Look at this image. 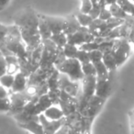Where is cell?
I'll return each mask as SVG.
<instances>
[{
    "label": "cell",
    "instance_id": "cell-25",
    "mask_svg": "<svg viewBox=\"0 0 134 134\" xmlns=\"http://www.w3.org/2000/svg\"><path fill=\"white\" fill-rule=\"evenodd\" d=\"M102 61L109 71H115L118 68L117 63H116V60H115V58H114V56L112 55L111 51L103 53Z\"/></svg>",
    "mask_w": 134,
    "mask_h": 134
},
{
    "label": "cell",
    "instance_id": "cell-31",
    "mask_svg": "<svg viewBox=\"0 0 134 134\" xmlns=\"http://www.w3.org/2000/svg\"><path fill=\"white\" fill-rule=\"evenodd\" d=\"M75 16H76L77 19H78L81 26H83V27H88L90 25V23L93 21V18H92L89 14L79 12V13H77Z\"/></svg>",
    "mask_w": 134,
    "mask_h": 134
},
{
    "label": "cell",
    "instance_id": "cell-35",
    "mask_svg": "<svg viewBox=\"0 0 134 134\" xmlns=\"http://www.w3.org/2000/svg\"><path fill=\"white\" fill-rule=\"evenodd\" d=\"M99 47V43L96 41H88V42L83 43L82 45L79 46V49L81 50L86 51V52H91V51L97 50Z\"/></svg>",
    "mask_w": 134,
    "mask_h": 134
},
{
    "label": "cell",
    "instance_id": "cell-21",
    "mask_svg": "<svg viewBox=\"0 0 134 134\" xmlns=\"http://www.w3.org/2000/svg\"><path fill=\"white\" fill-rule=\"evenodd\" d=\"M39 32H40V35H41V40L50 39L51 36L52 35V31H51L50 28H49L48 24L46 23L45 19H43L42 15H40V19H39Z\"/></svg>",
    "mask_w": 134,
    "mask_h": 134
},
{
    "label": "cell",
    "instance_id": "cell-8",
    "mask_svg": "<svg viewBox=\"0 0 134 134\" xmlns=\"http://www.w3.org/2000/svg\"><path fill=\"white\" fill-rule=\"evenodd\" d=\"M81 81H74L70 77L67 76L65 74L60 73L59 76V88L65 90L66 92L76 97L81 89Z\"/></svg>",
    "mask_w": 134,
    "mask_h": 134
},
{
    "label": "cell",
    "instance_id": "cell-16",
    "mask_svg": "<svg viewBox=\"0 0 134 134\" xmlns=\"http://www.w3.org/2000/svg\"><path fill=\"white\" fill-rule=\"evenodd\" d=\"M19 71L22 72L27 77H29L34 71L38 69L40 67L39 64H35L31 61L25 58V59H19Z\"/></svg>",
    "mask_w": 134,
    "mask_h": 134
},
{
    "label": "cell",
    "instance_id": "cell-28",
    "mask_svg": "<svg viewBox=\"0 0 134 134\" xmlns=\"http://www.w3.org/2000/svg\"><path fill=\"white\" fill-rule=\"evenodd\" d=\"M78 50H79L78 46L68 42L63 47V52L66 58H75Z\"/></svg>",
    "mask_w": 134,
    "mask_h": 134
},
{
    "label": "cell",
    "instance_id": "cell-38",
    "mask_svg": "<svg viewBox=\"0 0 134 134\" xmlns=\"http://www.w3.org/2000/svg\"><path fill=\"white\" fill-rule=\"evenodd\" d=\"M60 91L61 89H56V90H49L48 92V95L50 97L51 100H52V104H56L58 105L59 104V101H60Z\"/></svg>",
    "mask_w": 134,
    "mask_h": 134
},
{
    "label": "cell",
    "instance_id": "cell-3",
    "mask_svg": "<svg viewBox=\"0 0 134 134\" xmlns=\"http://www.w3.org/2000/svg\"><path fill=\"white\" fill-rule=\"evenodd\" d=\"M96 85H97V75H85L81 80V89L78 96L76 97L78 100V110L80 113L87 106L88 100L95 95Z\"/></svg>",
    "mask_w": 134,
    "mask_h": 134
},
{
    "label": "cell",
    "instance_id": "cell-24",
    "mask_svg": "<svg viewBox=\"0 0 134 134\" xmlns=\"http://www.w3.org/2000/svg\"><path fill=\"white\" fill-rule=\"evenodd\" d=\"M59 76H60L59 70L55 68V70L47 78V84H48L49 86V90L59 89Z\"/></svg>",
    "mask_w": 134,
    "mask_h": 134
},
{
    "label": "cell",
    "instance_id": "cell-27",
    "mask_svg": "<svg viewBox=\"0 0 134 134\" xmlns=\"http://www.w3.org/2000/svg\"><path fill=\"white\" fill-rule=\"evenodd\" d=\"M117 3L129 16L134 17V2L131 0H118Z\"/></svg>",
    "mask_w": 134,
    "mask_h": 134
},
{
    "label": "cell",
    "instance_id": "cell-29",
    "mask_svg": "<svg viewBox=\"0 0 134 134\" xmlns=\"http://www.w3.org/2000/svg\"><path fill=\"white\" fill-rule=\"evenodd\" d=\"M14 78H15V75L6 73L0 76V84L2 85V86H4L6 88H8V90H10L12 86H13Z\"/></svg>",
    "mask_w": 134,
    "mask_h": 134
},
{
    "label": "cell",
    "instance_id": "cell-47",
    "mask_svg": "<svg viewBox=\"0 0 134 134\" xmlns=\"http://www.w3.org/2000/svg\"><path fill=\"white\" fill-rule=\"evenodd\" d=\"M92 4H97V3H98V0H91Z\"/></svg>",
    "mask_w": 134,
    "mask_h": 134
},
{
    "label": "cell",
    "instance_id": "cell-20",
    "mask_svg": "<svg viewBox=\"0 0 134 134\" xmlns=\"http://www.w3.org/2000/svg\"><path fill=\"white\" fill-rule=\"evenodd\" d=\"M52 100H51L48 94L41 96L35 104L36 113H37L38 115L43 113V112H44L49 107L52 106Z\"/></svg>",
    "mask_w": 134,
    "mask_h": 134
},
{
    "label": "cell",
    "instance_id": "cell-14",
    "mask_svg": "<svg viewBox=\"0 0 134 134\" xmlns=\"http://www.w3.org/2000/svg\"><path fill=\"white\" fill-rule=\"evenodd\" d=\"M57 52L52 53L43 48L42 55L40 61V67L43 69H54L55 68L54 63H55V60L57 57Z\"/></svg>",
    "mask_w": 134,
    "mask_h": 134
},
{
    "label": "cell",
    "instance_id": "cell-48",
    "mask_svg": "<svg viewBox=\"0 0 134 134\" xmlns=\"http://www.w3.org/2000/svg\"><path fill=\"white\" fill-rule=\"evenodd\" d=\"M131 1H132V2H134V0H131Z\"/></svg>",
    "mask_w": 134,
    "mask_h": 134
},
{
    "label": "cell",
    "instance_id": "cell-22",
    "mask_svg": "<svg viewBox=\"0 0 134 134\" xmlns=\"http://www.w3.org/2000/svg\"><path fill=\"white\" fill-rule=\"evenodd\" d=\"M42 51H43V45H42V42H41L39 46L36 47L31 52H29L28 57L27 58H28L30 61H31L33 63L40 65V61H41V55H42Z\"/></svg>",
    "mask_w": 134,
    "mask_h": 134
},
{
    "label": "cell",
    "instance_id": "cell-17",
    "mask_svg": "<svg viewBox=\"0 0 134 134\" xmlns=\"http://www.w3.org/2000/svg\"><path fill=\"white\" fill-rule=\"evenodd\" d=\"M43 114L47 119H52V120H58V119H61L64 117V113L62 110L61 107L56 104H52L51 107H49L43 112Z\"/></svg>",
    "mask_w": 134,
    "mask_h": 134
},
{
    "label": "cell",
    "instance_id": "cell-5",
    "mask_svg": "<svg viewBox=\"0 0 134 134\" xmlns=\"http://www.w3.org/2000/svg\"><path fill=\"white\" fill-rule=\"evenodd\" d=\"M131 52L130 41L126 38H119L114 40V44L112 47L111 53L114 56L118 67L125 63Z\"/></svg>",
    "mask_w": 134,
    "mask_h": 134
},
{
    "label": "cell",
    "instance_id": "cell-42",
    "mask_svg": "<svg viewBox=\"0 0 134 134\" xmlns=\"http://www.w3.org/2000/svg\"><path fill=\"white\" fill-rule=\"evenodd\" d=\"M7 70H8V65H7L6 58L2 52H0V76L6 74Z\"/></svg>",
    "mask_w": 134,
    "mask_h": 134
},
{
    "label": "cell",
    "instance_id": "cell-45",
    "mask_svg": "<svg viewBox=\"0 0 134 134\" xmlns=\"http://www.w3.org/2000/svg\"><path fill=\"white\" fill-rule=\"evenodd\" d=\"M9 2L10 0H0V10H2Z\"/></svg>",
    "mask_w": 134,
    "mask_h": 134
},
{
    "label": "cell",
    "instance_id": "cell-32",
    "mask_svg": "<svg viewBox=\"0 0 134 134\" xmlns=\"http://www.w3.org/2000/svg\"><path fill=\"white\" fill-rule=\"evenodd\" d=\"M82 71L85 75H97L95 64L92 62L82 63Z\"/></svg>",
    "mask_w": 134,
    "mask_h": 134
},
{
    "label": "cell",
    "instance_id": "cell-9",
    "mask_svg": "<svg viewBox=\"0 0 134 134\" xmlns=\"http://www.w3.org/2000/svg\"><path fill=\"white\" fill-rule=\"evenodd\" d=\"M111 71L108 76H97V85H96L95 95L107 99L109 97L112 90V83L110 80Z\"/></svg>",
    "mask_w": 134,
    "mask_h": 134
},
{
    "label": "cell",
    "instance_id": "cell-4",
    "mask_svg": "<svg viewBox=\"0 0 134 134\" xmlns=\"http://www.w3.org/2000/svg\"><path fill=\"white\" fill-rule=\"evenodd\" d=\"M55 67L60 73L65 74L74 81H81L85 76L82 71V63L76 58H66Z\"/></svg>",
    "mask_w": 134,
    "mask_h": 134
},
{
    "label": "cell",
    "instance_id": "cell-10",
    "mask_svg": "<svg viewBox=\"0 0 134 134\" xmlns=\"http://www.w3.org/2000/svg\"><path fill=\"white\" fill-rule=\"evenodd\" d=\"M64 117L61 119H58V120H52V119H47L43 113L40 114L39 115L40 122L42 125L44 133L46 134L57 133L58 130H60V128L64 124Z\"/></svg>",
    "mask_w": 134,
    "mask_h": 134
},
{
    "label": "cell",
    "instance_id": "cell-19",
    "mask_svg": "<svg viewBox=\"0 0 134 134\" xmlns=\"http://www.w3.org/2000/svg\"><path fill=\"white\" fill-rule=\"evenodd\" d=\"M58 105L61 107L62 110L64 113V116H68L70 114L74 113V112L77 111V108H78V100H77L76 97L72 101L60 100Z\"/></svg>",
    "mask_w": 134,
    "mask_h": 134
},
{
    "label": "cell",
    "instance_id": "cell-46",
    "mask_svg": "<svg viewBox=\"0 0 134 134\" xmlns=\"http://www.w3.org/2000/svg\"><path fill=\"white\" fill-rule=\"evenodd\" d=\"M117 1H118V0H106V2H107V4H108V5L113 4V3H116Z\"/></svg>",
    "mask_w": 134,
    "mask_h": 134
},
{
    "label": "cell",
    "instance_id": "cell-43",
    "mask_svg": "<svg viewBox=\"0 0 134 134\" xmlns=\"http://www.w3.org/2000/svg\"><path fill=\"white\" fill-rule=\"evenodd\" d=\"M7 33H8V26L0 23V42L5 39Z\"/></svg>",
    "mask_w": 134,
    "mask_h": 134
},
{
    "label": "cell",
    "instance_id": "cell-2",
    "mask_svg": "<svg viewBox=\"0 0 134 134\" xmlns=\"http://www.w3.org/2000/svg\"><path fill=\"white\" fill-rule=\"evenodd\" d=\"M14 24L20 30L21 33H40L38 15L31 8H26L14 17Z\"/></svg>",
    "mask_w": 134,
    "mask_h": 134
},
{
    "label": "cell",
    "instance_id": "cell-6",
    "mask_svg": "<svg viewBox=\"0 0 134 134\" xmlns=\"http://www.w3.org/2000/svg\"><path fill=\"white\" fill-rule=\"evenodd\" d=\"M33 97V96L27 90V88L24 91L21 92H16V93H10L9 98L11 102L10 109L8 113L10 115L14 116L16 114L19 113L22 111L24 107L27 105L29 101H30Z\"/></svg>",
    "mask_w": 134,
    "mask_h": 134
},
{
    "label": "cell",
    "instance_id": "cell-23",
    "mask_svg": "<svg viewBox=\"0 0 134 134\" xmlns=\"http://www.w3.org/2000/svg\"><path fill=\"white\" fill-rule=\"evenodd\" d=\"M108 9H109L110 13H111L112 17L115 18H119V19H126L129 17V15L120 8L119 4L117 2L113 3L111 5H108Z\"/></svg>",
    "mask_w": 134,
    "mask_h": 134
},
{
    "label": "cell",
    "instance_id": "cell-36",
    "mask_svg": "<svg viewBox=\"0 0 134 134\" xmlns=\"http://www.w3.org/2000/svg\"><path fill=\"white\" fill-rule=\"evenodd\" d=\"M11 102L9 97H0V112H8L10 109Z\"/></svg>",
    "mask_w": 134,
    "mask_h": 134
},
{
    "label": "cell",
    "instance_id": "cell-34",
    "mask_svg": "<svg viewBox=\"0 0 134 134\" xmlns=\"http://www.w3.org/2000/svg\"><path fill=\"white\" fill-rule=\"evenodd\" d=\"M89 52V59H90V62H92L93 63L102 61L103 52H101V51L99 50V49H97V50L91 51V52Z\"/></svg>",
    "mask_w": 134,
    "mask_h": 134
},
{
    "label": "cell",
    "instance_id": "cell-1",
    "mask_svg": "<svg viewBox=\"0 0 134 134\" xmlns=\"http://www.w3.org/2000/svg\"><path fill=\"white\" fill-rule=\"evenodd\" d=\"M4 42L8 49L19 57V59H25L28 57L27 45L21 36V31L16 24L8 26V33L4 39Z\"/></svg>",
    "mask_w": 134,
    "mask_h": 134
},
{
    "label": "cell",
    "instance_id": "cell-37",
    "mask_svg": "<svg viewBox=\"0 0 134 134\" xmlns=\"http://www.w3.org/2000/svg\"><path fill=\"white\" fill-rule=\"evenodd\" d=\"M77 60L80 62L81 63H87V62H90L89 59V52H86V51L84 50H81L79 49L78 52L76 53V56H75Z\"/></svg>",
    "mask_w": 134,
    "mask_h": 134
},
{
    "label": "cell",
    "instance_id": "cell-11",
    "mask_svg": "<svg viewBox=\"0 0 134 134\" xmlns=\"http://www.w3.org/2000/svg\"><path fill=\"white\" fill-rule=\"evenodd\" d=\"M56 68V67H55ZM54 69H43L39 67L36 71H34L30 76L28 77V86H35L41 83L42 81L47 80L49 75L55 70Z\"/></svg>",
    "mask_w": 134,
    "mask_h": 134
},
{
    "label": "cell",
    "instance_id": "cell-40",
    "mask_svg": "<svg viewBox=\"0 0 134 134\" xmlns=\"http://www.w3.org/2000/svg\"><path fill=\"white\" fill-rule=\"evenodd\" d=\"M82 1V5L80 8V12L86 14H89L90 10H91L93 4H92L91 0H81Z\"/></svg>",
    "mask_w": 134,
    "mask_h": 134
},
{
    "label": "cell",
    "instance_id": "cell-12",
    "mask_svg": "<svg viewBox=\"0 0 134 134\" xmlns=\"http://www.w3.org/2000/svg\"><path fill=\"white\" fill-rule=\"evenodd\" d=\"M43 19H45L46 23L48 24L52 33H58V32L63 31L65 24V18L61 17H50V16L42 15Z\"/></svg>",
    "mask_w": 134,
    "mask_h": 134
},
{
    "label": "cell",
    "instance_id": "cell-26",
    "mask_svg": "<svg viewBox=\"0 0 134 134\" xmlns=\"http://www.w3.org/2000/svg\"><path fill=\"white\" fill-rule=\"evenodd\" d=\"M51 40H52L58 47H60V48H63V47L68 42L67 34H65L63 31L58 32V33H53L51 36Z\"/></svg>",
    "mask_w": 134,
    "mask_h": 134
},
{
    "label": "cell",
    "instance_id": "cell-18",
    "mask_svg": "<svg viewBox=\"0 0 134 134\" xmlns=\"http://www.w3.org/2000/svg\"><path fill=\"white\" fill-rule=\"evenodd\" d=\"M20 128L24 129V130L30 131L32 133H37V134H43L44 130H43V127L41 123L40 122V119H33V120H30L26 123H21L19 124Z\"/></svg>",
    "mask_w": 134,
    "mask_h": 134
},
{
    "label": "cell",
    "instance_id": "cell-13",
    "mask_svg": "<svg viewBox=\"0 0 134 134\" xmlns=\"http://www.w3.org/2000/svg\"><path fill=\"white\" fill-rule=\"evenodd\" d=\"M27 87H28V77L22 72L19 71L15 74L14 83L11 89H10V93L24 91Z\"/></svg>",
    "mask_w": 134,
    "mask_h": 134
},
{
    "label": "cell",
    "instance_id": "cell-44",
    "mask_svg": "<svg viewBox=\"0 0 134 134\" xmlns=\"http://www.w3.org/2000/svg\"><path fill=\"white\" fill-rule=\"evenodd\" d=\"M10 95V90L0 84V97H8Z\"/></svg>",
    "mask_w": 134,
    "mask_h": 134
},
{
    "label": "cell",
    "instance_id": "cell-33",
    "mask_svg": "<svg viewBox=\"0 0 134 134\" xmlns=\"http://www.w3.org/2000/svg\"><path fill=\"white\" fill-rule=\"evenodd\" d=\"M113 44H114V40H108V39H106L102 41V42L99 43V47L98 49L101 51V52L104 53V52H110L112 50V47H113Z\"/></svg>",
    "mask_w": 134,
    "mask_h": 134
},
{
    "label": "cell",
    "instance_id": "cell-15",
    "mask_svg": "<svg viewBox=\"0 0 134 134\" xmlns=\"http://www.w3.org/2000/svg\"><path fill=\"white\" fill-rule=\"evenodd\" d=\"M81 24L79 23L78 19H77L75 15H68L67 17H65V24H64V29H63V32L65 34H71L74 32L77 31L79 29L81 28Z\"/></svg>",
    "mask_w": 134,
    "mask_h": 134
},
{
    "label": "cell",
    "instance_id": "cell-30",
    "mask_svg": "<svg viewBox=\"0 0 134 134\" xmlns=\"http://www.w3.org/2000/svg\"><path fill=\"white\" fill-rule=\"evenodd\" d=\"M94 64H95L96 72H97V76H108L109 75L110 71L107 68L103 61L97 62Z\"/></svg>",
    "mask_w": 134,
    "mask_h": 134
},
{
    "label": "cell",
    "instance_id": "cell-41",
    "mask_svg": "<svg viewBox=\"0 0 134 134\" xmlns=\"http://www.w3.org/2000/svg\"><path fill=\"white\" fill-rule=\"evenodd\" d=\"M100 11H101V6L99 5V3H97V4L93 5L91 10H90V12H89V15L93 18V19H97V18L99 17Z\"/></svg>",
    "mask_w": 134,
    "mask_h": 134
},
{
    "label": "cell",
    "instance_id": "cell-7",
    "mask_svg": "<svg viewBox=\"0 0 134 134\" xmlns=\"http://www.w3.org/2000/svg\"><path fill=\"white\" fill-rule=\"evenodd\" d=\"M95 38H96V36L93 35V34L89 31L87 27H83V26L81 27L77 31L67 35L68 43L76 45V46H78V47L80 46V45H82L83 43L95 41Z\"/></svg>",
    "mask_w": 134,
    "mask_h": 134
},
{
    "label": "cell",
    "instance_id": "cell-39",
    "mask_svg": "<svg viewBox=\"0 0 134 134\" xmlns=\"http://www.w3.org/2000/svg\"><path fill=\"white\" fill-rule=\"evenodd\" d=\"M112 17L111 13H110L109 9H108V6H101V11L99 14L98 19H102V20H108V19Z\"/></svg>",
    "mask_w": 134,
    "mask_h": 134
}]
</instances>
